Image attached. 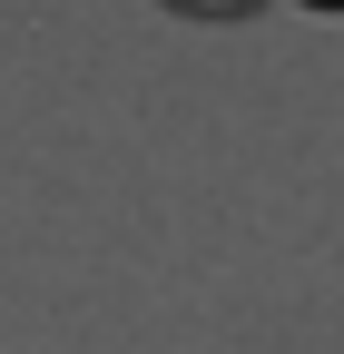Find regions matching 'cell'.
<instances>
[{"label":"cell","instance_id":"obj_1","mask_svg":"<svg viewBox=\"0 0 344 354\" xmlns=\"http://www.w3.org/2000/svg\"><path fill=\"white\" fill-rule=\"evenodd\" d=\"M178 10H256V0H178Z\"/></svg>","mask_w":344,"mask_h":354},{"label":"cell","instance_id":"obj_2","mask_svg":"<svg viewBox=\"0 0 344 354\" xmlns=\"http://www.w3.org/2000/svg\"><path fill=\"white\" fill-rule=\"evenodd\" d=\"M305 10H344V0H305Z\"/></svg>","mask_w":344,"mask_h":354}]
</instances>
